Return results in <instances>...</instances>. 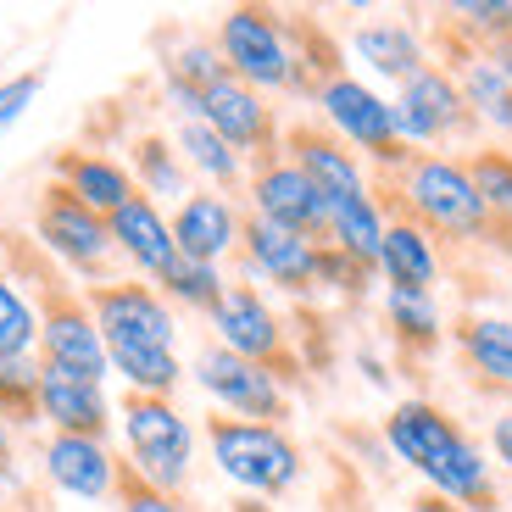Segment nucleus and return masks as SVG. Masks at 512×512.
<instances>
[{
    "label": "nucleus",
    "mask_w": 512,
    "mask_h": 512,
    "mask_svg": "<svg viewBox=\"0 0 512 512\" xmlns=\"http://www.w3.org/2000/svg\"><path fill=\"white\" fill-rule=\"evenodd\" d=\"M51 179L62 184L67 195H78L90 212H101V218H112L128 195H140V190H134V173H128V162H117V156H106V151H84V145H67V151H56Z\"/></svg>",
    "instance_id": "4be33fe9"
},
{
    "label": "nucleus",
    "mask_w": 512,
    "mask_h": 512,
    "mask_svg": "<svg viewBox=\"0 0 512 512\" xmlns=\"http://www.w3.org/2000/svg\"><path fill=\"white\" fill-rule=\"evenodd\" d=\"M384 329L401 346L407 362H429L446 340V318H440V301L423 290H384Z\"/></svg>",
    "instance_id": "bb28decb"
},
{
    "label": "nucleus",
    "mask_w": 512,
    "mask_h": 512,
    "mask_svg": "<svg viewBox=\"0 0 512 512\" xmlns=\"http://www.w3.org/2000/svg\"><path fill=\"white\" fill-rule=\"evenodd\" d=\"M384 201L379 190L368 195H351V201L329 206V240L323 245H340L346 256H357V262H368L373 273H379V240H384Z\"/></svg>",
    "instance_id": "c85d7f7f"
},
{
    "label": "nucleus",
    "mask_w": 512,
    "mask_h": 512,
    "mask_svg": "<svg viewBox=\"0 0 512 512\" xmlns=\"http://www.w3.org/2000/svg\"><path fill=\"white\" fill-rule=\"evenodd\" d=\"M206 451L218 462V474L256 501L290 496L301 485V474H307V457H301L290 429L245 423V418H229V412H212L206 418Z\"/></svg>",
    "instance_id": "7ed1b4c3"
},
{
    "label": "nucleus",
    "mask_w": 512,
    "mask_h": 512,
    "mask_svg": "<svg viewBox=\"0 0 512 512\" xmlns=\"http://www.w3.org/2000/svg\"><path fill=\"white\" fill-rule=\"evenodd\" d=\"M206 323H212V346L234 351V357L256 362V368H268L284 390H295V384L307 379V357L295 351L290 323L279 318V307L256 284H245V279L229 284Z\"/></svg>",
    "instance_id": "423d86ee"
},
{
    "label": "nucleus",
    "mask_w": 512,
    "mask_h": 512,
    "mask_svg": "<svg viewBox=\"0 0 512 512\" xmlns=\"http://www.w3.org/2000/svg\"><path fill=\"white\" fill-rule=\"evenodd\" d=\"M39 423H51V435H84V440H106L117 423V407L106 396V384L73 379L39 362Z\"/></svg>",
    "instance_id": "aec40b11"
},
{
    "label": "nucleus",
    "mask_w": 512,
    "mask_h": 512,
    "mask_svg": "<svg viewBox=\"0 0 512 512\" xmlns=\"http://www.w3.org/2000/svg\"><path fill=\"white\" fill-rule=\"evenodd\" d=\"M351 51H357V62H368L379 78H396V84H407L412 73H423L429 67V45H423V34L412 23H362L357 34H351Z\"/></svg>",
    "instance_id": "a878e982"
},
{
    "label": "nucleus",
    "mask_w": 512,
    "mask_h": 512,
    "mask_svg": "<svg viewBox=\"0 0 512 512\" xmlns=\"http://www.w3.org/2000/svg\"><path fill=\"white\" fill-rule=\"evenodd\" d=\"M390 106H396V128H401V140H407V151H435L446 140H468L479 128V117L468 112V101L457 90V78L440 62L412 73Z\"/></svg>",
    "instance_id": "ddd939ff"
},
{
    "label": "nucleus",
    "mask_w": 512,
    "mask_h": 512,
    "mask_svg": "<svg viewBox=\"0 0 512 512\" xmlns=\"http://www.w3.org/2000/svg\"><path fill=\"white\" fill-rule=\"evenodd\" d=\"M462 167H468L485 212L496 218V229L512 234V151L507 145H474V151L462 156Z\"/></svg>",
    "instance_id": "7c9ffc66"
},
{
    "label": "nucleus",
    "mask_w": 512,
    "mask_h": 512,
    "mask_svg": "<svg viewBox=\"0 0 512 512\" xmlns=\"http://www.w3.org/2000/svg\"><path fill=\"white\" fill-rule=\"evenodd\" d=\"M173 145H179L184 167H190V179H206V190H218V195H240L245 190L251 162H245L240 151H229V145H223L218 134L201 123V117H190V123L173 128Z\"/></svg>",
    "instance_id": "cd10ccee"
},
{
    "label": "nucleus",
    "mask_w": 512,
    "mask_h": 512,
    "mask_svg": "<svg viewBox=\"0 0 512 512\" xmlns=\"http://www.w3.org/2000/svg\"><path fill=\"white\" fill-rule=\"evenodd\" d=\"M173 245H179V256H190V262H212V268H223V256L240 251V201L234 195H218V190H195L184 195L173 212Z\"/></svg>",
    "instance_id": "a211bd4d"
},
{
    "label": "nucleus",
    "mask_w": 512,
    "mask_h": 512,
    "mask_svg": "<svg viewBox=\"0 0 512 512\" xmlns=\"http://www.w3.org/2000/svg\"><path fill=\"white\" fill-rule=\"evenodd\" d=\"M190 373L206 396H212V407L229 412V418L273 423V429H284V418H290V390H284L268 368H256V362L234 357V351H223V346H201L190 362Z\"/></svg>",
    "instance_id": "f8f14e48"
},
{
    "label": "nucleus",
    "mask_w": 512,
    "mask_h": 512,
    "mask_svg": "<svg viewBox=\"0 0 512 512\" xmlns=\"http://www.w3.org/2000/svg\"><path fill=\"white\" fill-rule=\"evenodd\" d=\"M312 106H318L323 128H329L346 151L368 156V162L379 167V179H396L401 167H407L412 151L396 128V106L384 101L373 84H362L357 73H334L329 84L312 95Z\"/></svg>",
    "instance_id": "0eeeda50"
},
{
    "label": "nucleus",
    "mask_w": 512,
    "mask_h": 512,
    "mask_svg": "<svg viewBox=\"0 0 512 512\" xmlns=\"http://www.w3.org/2000/svg\"><path fill=\"white\" fill-rule=\"evenodd\" d=\"M39 468L62 496L73 501H106L117 496V474H123V457H117L106 440H84V435H51L39 451Z\"/></svg>",
    "instance_id": "6ab92c4d"
},
{
    "label": "nucleus",
    "mask_w": 512,
    "mask_h": 512,
    "mask_svg": "<svg viewBox=\"0 0 512 512\" xmlns=\"http://www.w3.org/2000/svg\"><path fill=\"white\" fill-rule=\"evenodd\" d=\"M128 173H134V190L151 195L156 206L162 201L179 206L184 195H195V179H190V167H184L179 145H173V134H156V128L128 140Z\"/></svg>",
    "instance_id": "393cba45"
},
{
    "label": "nucleus",
    "mask_w": 512,
    "mask_h": 512,
    "mask_svg": "<svg viewBox=\"0 0 512 512\" xmlns=\"http://www.w3.org/2000/svg\"><path fill=\"white\" fill-rule=\"evenodd\" d=\"M12 435H17V429H12L6 418H0V485H12V479H17V451H12Z\"/></svg>",
    "instance_id": "ea45409f"
},
{
    "label": "nucleus",
    "mask_w": 512,
    "mask_h": 512,
    "mask_svg": "<svg viewBox=\"0 0 512 512\" xmlns=\"http://www.w3.org/2000/svg\"><path fill=\"white\" fill-rule=\"evenodd\" d=\"M223 73H229V67H223L218 45H212V39H201V34L179 39V45L162 56V95H167V106L179 112V123L201 117V95L212 90Z\"/></svg>",
    "instance_id": "b1692460"
},
{
    "label": "nucleus",
    "mask_w": 512,
    "mask_h": 512,
    "mask_svg": "<svg viewBox=\"0 0 512 512\" xmlns=\"http://www.w3.org/2000/svg\"><path fill=\"white\" fill-rule=\"evenodd\" d=\"M490 451H496V462L507 468V479H512V412H501V418L490 423Z\"/></svg>",
    "instance_id": "58836bf2"
},
{
    "label": "nucleus",
    "mask_w": 512,
    "mask_h": 512,
    "mask_svg": "<svg viewBox=\"0 0 512 512\" xmlns=\"http://www.w3.org/2000/svg\"><path fill=\"white\" fill-rule=\"evenodd\" d=\"M106 362H112V373L134 390V396H173L184 384L179 351H162V346H112Z\"/></svg>",
    "instance_id": "c756f323"
},
{
    "label": "nucleus",
    "mask_w": 512,
    "mask_h": 512,
    "mask_svg": "<svg viewBox=\"0 0 512 512\" xmlns=\"http://www.w3.org/2000/svg\"><path fill=\"white\" fill-rule=\"evenodd\" d=\"M384 240H379V279L384 290H423L435 295L440 284V240L429 229H418V223L407 218V212H396V206H384Z\"/></svg>",
    "instance_id": "412c9836"
},
{
    "label": "nucleus",
    "mask_w": 512,
    "mask_h": 512,
    "mask_svg": "<svg viewBox=\"0 0 512 512\" xmlns=\"http://www.w3.org/2000/svg\"><path fill=\"white\" fill-rule=\"evenodd\" d=\"M485 62H490V67H496V73L512 84V39H501V45H490V51H485Z\"/></svg>",
    "instance_id": "79ce46f5"
},
{
    "label": "nucleus",
    "mask_w": 512,
    "mask_h": 512,
    "mask_svg": "<svg viewBox=\"0 0 512 512\" xmlns=\"http://www.w3.org/2000/svg\"><path fill=\"white\" fill-rule=\"evenodd\" d=\"M106 229H112V251L123 256L128 268H134V279H145V284H156L173 262H179L173 218H167V206H156L151 195H128L112 218H106Z\"/></svg>",
    "instance_id": "f3484780"
},
{
    "label": "nucleus",
    "mask_w": 512,
    "mask_h": 512,
    "mask_svg": "<svg viewBox=\"0 0 512 512\" xmlns=\"http://www.w3.org/2000/svg\"><path fill=\"white\" fill-rule=\"evenodd\" d=\"M0 357H39V312L0 262Z\"/></svg>",
    "instance_id": "72a5a7b5"
},
{
    "label": "nucleus",
    "mask_w": 512,
    "mask_h": 512,
    "mask_svg": "<svg viewBox=\"0 0 512 512\" xmlns=\"http://www.w3.org/2000/svg\"><path fill=\"white\" fill-rule=\"evenodd\" d=\"M240 268H245V284H273V290H284V295L301 301V295L318 290V245L245 212V223H240Z\"/></svg>",
    "instance_id": "2eb2a0df"
},
{
    "label": "nucleus",
    "mask_w": 512,
    "mask_h": 512,
    "mask_svg": "<svg viewBox=\"0 0 512 512\" xmlns=\"http://www.w3.org/2000/svg\"><path fill=\"white\" fill-rule=\"evenodd\" d=\"M39 90H45V67H28V73L0 78V140L28 117V106L39 101Z\"/></svg>",
    "instance_id": "e433bc0d"
},
{
    "label": "nucleus",
    "mask_w": 512,
    "mask_h": 512,
    "mask_svg": "<svg viewBox=\"0 0 512 512\" xmlns=\"http://www.w3.org/2000/svg\"><path fill=\"white\" fill-rule=\"evenodd\" d=\"M440 28L457 34L462 45H474V51H490V45L512 39V0H462V6H446Z\"/></svg>",
    "instance_id": "473e14b6"
},
{
    "label": "nucleus",
    "mask_w": 512,
    "mask_h": 512,
    "mask_svg": "<svg viewBox=\"0 0 512 512\" xmlns=\"http://www.w3.org/2000/svg\"><path fill=\"white\" fill-rule=\"evenodd\" d=\"M95 312V329H101L106 351L112 346H162V351H179V312L167 307V295L145 279H112V284H95L84 290Z\"/></svg>",
    "instance_id": "9b49d317"
},
{
    "label": "nucleus",
    "mask_w": 512,
    "mask_h": 512,
    "mask_svg": "<svg viewBox=\"0 0 512 512\" xmlns=\"http://www.w3.org/2000/svg\"><path fill=\"white\" fill-rule=\"evenodd\" d=\"M407 512H462V507H457V501H446V496H435V490H423V496L407 501Z\"/></svg>",
    "instance_id": "a19ab883"
},
{
    "label": "nucleus",
    "mask_w": 512,
    "mask_h": 512,
    "mask_svg": "<svg viewBox=\"0 0 512 512\" xmlns=\"http://www.w3.org/2000/svg\"><path fill=\"white\" fill-rule=\"evenodd\" d=\"M245 212L284 234H301L312 245L329 240V201L284 151L251 162V173H245Z\"/></svg>",
    "instance_id": "9d476101"
},
{
    "label": "nucleus",
    "mask_w": 512,
    "mask_h": 512,
    "mask_svg": "<svg viewBox=\"0 0 512 512\" xmlns=\"http://www.w3.org/2000/svg\"><path fill=\"white\" fill-rule=\"evenodd\" d=\"M201 123L212 128L229 151H240L245 162L279 156V145H284V123H279V112H273V101L256 95L251 84H240L234 73H223L218 84L201 95Z\"/></svg>",
    "instance_id": "4468645a"
},
{
    "label": "nucleus",
    "mask_w": 512,
    "mask_h": 512,
    "mask_svg": "<svg viewBox=\"0 0 512 512\" xmlns=\"http://www.w3.org/2000/svg\"><path fill=\"white\" fill-rule=\"evenodd\" d=\"M156 290L167 295V307L173 312H201V318H212V307L223 301V290H229V279H223V268H212V262H190V256H179L173 268L156 279Z\"/></svg>",
    "instance_id": "2f4dec72"
},
{
    "label": "nucleus",
    "mask_w": 512,
    "mask_h": 512,
    "mask_svg": "<svg viewBox=\"0 0 512 512\" xmlns=\"http://www.w3.org/2000/svg\"><path fill=\"white\" fill-rule=\"evenodd\" d=\"M384 206L407 212L418 229H429L435 240L451 245H507L512 251V234L496 229V218L485 212L474 179L457 156H440V151H412L407 167L396 179H379L373 184Z\"/></svg>",
    "instance_id": "f03ea898"
},
{
    "label": "nucleus",
    "mask_w": 512,
    "mask_h": 512,
    "mask_svg": "<svg viewBox=\"0 0 512 512\" xmlns=\"http://www.w3.org/2000/svg\"><path fill=\"white\" fill-rule=\"evenodd\" d=\"M218 45L223 67L256 95H295L301 101V62H295V34L290 12L279 6H229L218 17Z\"/></svg>",
    "instance_id": "20e7f679"
},
{
    "label": "nucleus",
    "mask_w": 512,
    "mask_h": 512,
    "mask_svg": "<svg viewBox=\"0 0 512 512\" xmlns=\"http://www.w3.org/2000/svg\"><path fill=\"white\" fill-rule=\"evenodd\" d=\"M39 362L56 373H73V379L106 384L112 379V362H106V340L95 329V312L84 301V290L62 284L56 273H39Z\"/></svg>",
    "instance_id": "6e6552de"
},
{
    "label": "nucleus",
    "mask_w": 512,
    "mask_h": 512,
    "mask_svg": "<svg viewBox=\"0 0 512 512\" xmlns=\"http://www.w3.org/2000/svg\"><path fill=\"white\" fill-rule=\"evenodd\" d=\"M279 151L290 156L312 184H318L329 206H340V201H351V195H368L373 190L368 173H362V156L346 151V145L334 140L323 123H307V117H301V123H284V145H279Z\"/></svg>",
    "instance_id": "dca6fc26"
},
{
    "label": "nucleus",
    "mask_w": 512,
    "mask_h": 512,
    "mask_svg": "<svg viewBox=\"0 0 512 512\" xmlns=\"http://www.w3.org/2000/svg\"><path fill=\"white\" fill-rule=\"evenodd\" d=\"M462 368L485 390H512V318L507 312H462L451 329Z\"/></svg>",
    "instance_id": "5701e85b"
},
{
    "label": "nucleus",
    "mask_w": 512,
    "mask_h": 512,
    "mask_svg": "<svg viewBox=\"0 0 512 512\" xmlns=\"http://www.w3.org/2000/svg\"><path fill=\"white\" fill-rule=\"evenodd\" d=\"M0 418L12 429L39 423V357H0Z\"/></svg>",
    "instance_id": "f704fd0d"
},
{
    "label": "nucleus",
    "mask_w": 512,
    "mask_h": 512,
    "mask_svg": "<svg viewBox=\"0 0 512 512\" xmlns=\"http://www.w3.org/2000/svg\"><path fill=\"white\" fill-rule=\"evenodd\" d=\"M117 512H195V507H184V496H167V490H156V485H145L134 468L123 462V474H117Z\"/></svg>",
    "instance_id": "4c0bfd02"
},
{
    "label": "nucleus",
    "mask_w": 512,
    "mask_h": 512,
    "mask_svg": "<svg viewBox=\"0 0 512 512\" xmlns=\"http://www.w3.org/2000/svg\"><path fill=\"white\" fill-rule=\"evenodd\" d=\"M384 446H390L396 462H407L435 496L457 501L462 512H496L501 507L490 457L479 451V440L468 435L446 407H435V401H423V396L396 401V407L384 412Z\"/></svg>",
    "instance_id": "f257e3e1"
},
{
    "label": "nucleus",
    "mask_w": 512,
    "mask_h": 512,
    "mask_svg": "<svg viewBox=\"0 0 512 512\" xmlns=\"http://www.w3.org/2000/svg\"><path fill=\"white\" fill-rule=\"evenodd\" d=\"M117 429H123V462L145 485L179 496L190 485V462H195V429L179 412L173 396H134L128 390L117 401Z\"/></svg>",
    "instance_id": "39448f33"
},
{
    "label": "nucleus",
    "mask_w": 512,
    "mask_h": 512,
    "mask_svg": "<svg viewBox=\"0 0 512 512\" xmlns=\"http://www.w3.org/2000/svg\"><path fill=\"white\" fill-rule=\"evenodd\" d=\"M373 279H379V273H373L368 262L346 256L340 245H318V290H334L340 301H362V295L373 290Z\"/></svg>",
    "instance_id": "c9c22d12"
},
{
    "label": "nucleus",
    "mask_w": 512,
    "mask_h": 512,
    "mask_svg": "<svg viewBox=\"0 0 512 512\" xmlns=\"http://www.w3.org/2000/svg\"><path fill=\"white\" fill-rule=\"evenodd\" d=\"M34 245L51 251L84 290L112 284V256H117L112 229H106L101 212H90V206L78 201V195H67L56 179L45 184L39 201H34Z\"/></svg>",
    "instance_id": "1a4fd4ad"
}]
</instances>
